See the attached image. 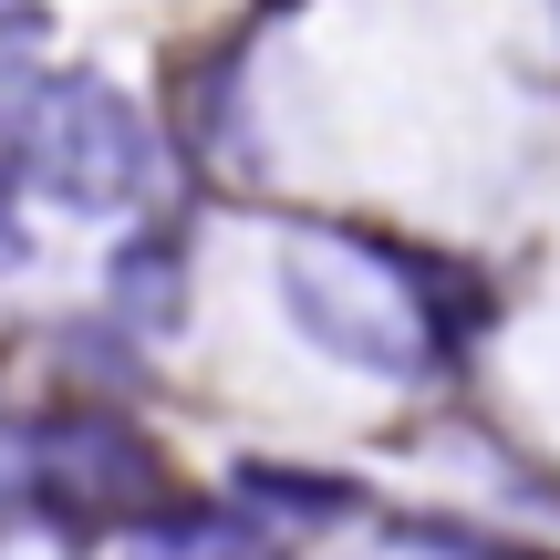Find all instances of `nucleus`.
I'll return each instance as SVG.
<instances>
[{"mask_svg": "<svg viewBox=\"0 0 560 560\" xmlns=\"http://www.w3.org/2000/svg\"><path fill=\"white\" fill-rule=\"evenodd\" d=\"M11 156L73 219H115L156 187V115L115 73H42L11 104Z\"/></svg>", "mask_w": 560, "mask_h": 560, "instance_id": "f257e3e1", "label": "nucleus"}, {"mask_svg": "<svg viewBox=\"0 0 560 560\" xmlns=\"http://www.w3.org/2000/svg\"><path fill=\"white\" fill-rule=\"evenodd\" d=\"M280 312L301 322L312 353L353 363V374H374V384H425L436 374V342L405 322V301L384 291L353 249H342V260H312V240L280 249Z\"/></svg>", "mask_w": 560, "mask_h": 560, "instance_id": "f03ea898", "label": "nucleus"}, {"mask_svg": "<svg viewBox=\"0 0 560 560\" xmlns=\"http://www.w3.org/2000/svg\"><path fill=\"white\" fill-rule=\"evenodd\" d=\"M32 457H42V499H62L73 520H156V509L187 499V478L166 467V446L145 425L104 416V405H73V416H42L32 425Z\"/></svg>", "mask_w": 560, "mask_h": 560, "instance_id": "7ed1b4c3", "label": "nucleus"}, {"mask_svg": "<svg viewBox=\"0 0 560 560\" xmlns=\"http://www.w3.org/2000/svg\"><path fill=\"white\" fill-rule=\"evenodd\" d=\"M342 249H353L363 270L384 280V291L405 301V322H416L436 353H467V342L499 322V280H488L467 249H436V240H405V229H332Z\"/></svg>", "mask_w": 560, "mask_h": 560, "instance_id": "20e7f679", "label": "nucleus"}, {"mask_svg": "<svg viewBox=\"0 0 560 560\" xmlns=\"http://www.w3.org/2000/svg\"><path fill=\"white\" fill-rule=\"evenodd\" d=\"M187 280H198V219L187 208H156V219L125 229V249L104 260V301H115V322H136V332H177L187 322Z\"/></svg>", "mask_w": 560, "mask_h": 560, "instance_id": "39448f33", "label": "nucleus"}, {"mask_svg": "<svg viewBox=\"0 0 560 560\" xmlns=\"http://www.w3.org/2000/svg\"><path fill=\"white\" fill-rule=\"evenodd\" d=\"M240 499L270 509V520H353L363 478H342V467H291V457H249L240 467Z\"/></svg>", "mask_w": 560, "mask_h": 560, "instance_id": "423d86ee", "label": "nucleus"}, {"mask_svg": "<svg viewBox=\"0 0 560 560\" xmlns=\"http://www.w3.org/2000/svg\"><path fill=\"white\" fill-rule=\"evenodd\" d=\"M229 550H240V520L208 499H177V509L125 529V560H229Z\"/></svg>", "mask_w": 560, "mask_h": 560, "instance_id": "0eeeda50", "label": "nucleus"}, {"mask_svg": "<svg viewBox=\"0 0 560 560\" xmlns=\"http://www.w3.org/2000/svg\"><path fill=\"white\" fill-rule=\"evenodd\" d=\"M42 499V457H32V416H0V509Z\"/></svg>", "mask_w": 560, "mask_h": 560, "instance_id": "6e6552de", "label": "nucleus"}]
</instances>
